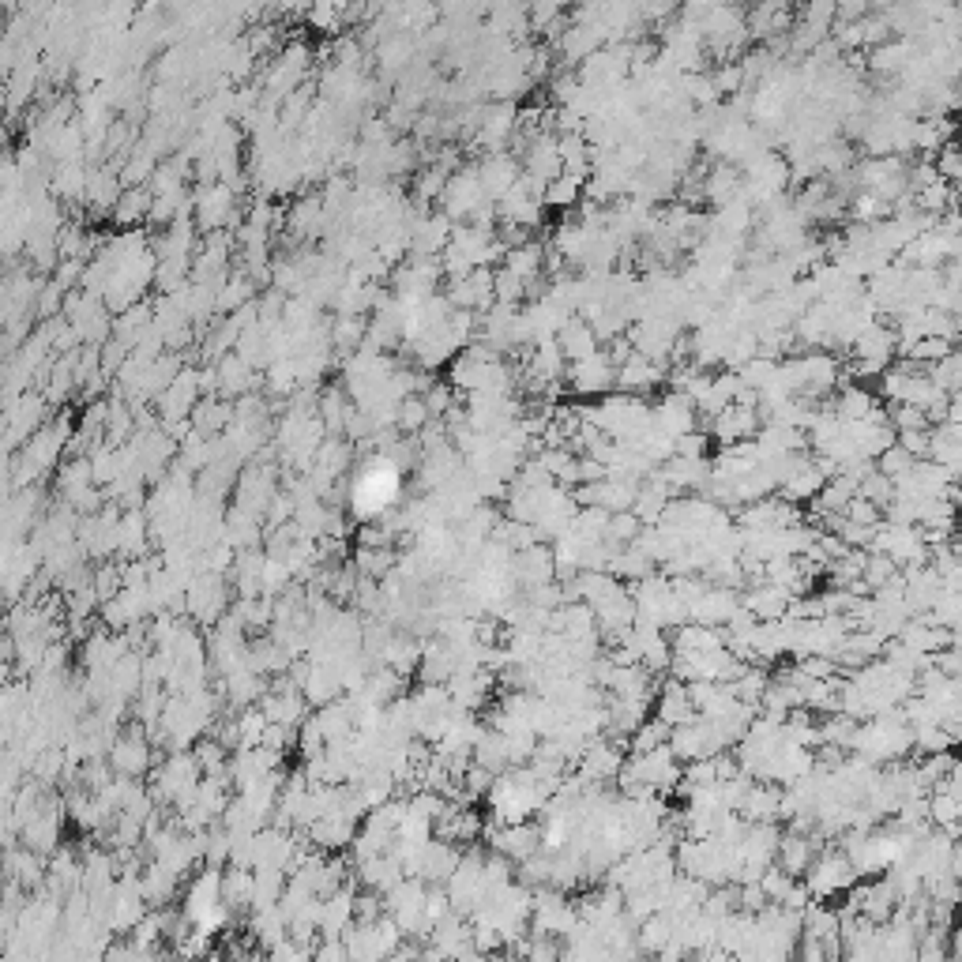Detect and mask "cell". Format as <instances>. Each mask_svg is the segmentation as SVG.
<instances>
[{
  "instance_id": "1",
  "label": "cell",
  "mask_w": 962,
  "mask_h": 962,
  "mask_svg": "<svg viewBox=\"0 0 962 962\" xmlns=\"http://www.w3.org/2000/svg\"><path fill=\"white\" fill-rule=\"evenodd\" d=\"M237 196H233L226 185H200L196 188V200H192V211H196V226L200 233H222L230 230L233 215H237Z\"/></svg>"
},
{
  "instance_id": "2",
  "label": "cell",
  "mask_w": 962,
  "mask_h": 962,
  "mask_svg": "<svg viewBox=\"0 0 962 962\" xmlns=\"http://www.w3.org/2000/svg\"><path fill=\"white\" fill-rule=\"evenodd\" d=\"M568 380L579 395H602L617 384V361L609 354H594L579 365H568Z\"/></svg>"
},
{
  "instance_id": "3",
  "label": "cell",
  "mask_w": 962,
  "mask_h": 962,
  "mask_svg": "<svg viewBox=\"0 0 962 962\" xmlns=\"http://www.w3.org/2000/svg\"><path fill=\"white\" fill-rule=\"evenodd\" d=\"M481 173V188H485V200L500 203L508 192H512L515 185H519V162H515L512 155H489L485 162L478 166Z\"/></svg>"
},
{
  "instance_id": "4",
  "label": "cell",
  "mask_w": 962,
  "mask_h": 962,
  "mask_svg": "<svg viewBox=\"0 0 962 962\" xmlns=\"http://www.w3.org/2000/svg\"><path fill=\"white\" fill-rule=\"evenodd\" d=\"M557 342L572 365H579V361H587V357H594V354H602V350H598V331H594L587 320H568L564 331L557 335Z\"/></svg>"
},
{
  "instance_id": "5",
  "label": "cell",
  "mask_w": 962,
  "mask_h": 962,
  "mask_svg": "<svg viewBox=\"0 0 962 962\" xmlns=\"http://www.w3.org/2000/svg\"><path fill=\"white\" fill-rule=\"evenodd\" d=\"M218 369V391L222 395H249L252 384H256V373H252V365L245 361L241 354H226L222 361H215Z\"/></svg>"
},
{
  "instance_id": "6",
  "label": "cell",
  "mask_w": 962,
  "mask_h": 962,
  "mask_svg": "<svg viewBox=\"0 0 962 962\" xmlns=\"http://www.w3.org/2000/svg\"><path fill=\"white\" fill-rule=\"evenodd\" d=\"M151 207H155V192L151 188H125V196L113 207V222L132 230V226H140L143 218H151Z\"/></svg>"
},
{
  "instance_id": "7",
  "label": "cell",
  "mask_w": 962,
  "mask_h": 962,
  "mask_svg": "<svg viewBox=\"0 0 962 962\" xmlns=\"http://www.w3.org/2000/svg\"><path fill=\"white\" fill-rule=\"evenodd\" d=\"M365 339H369V320L365 316H339L331 324V346L339 354L354 357L357 350H365Z\"/></svg>"
},
{
  "instance_id": "8",
  "label": "cell",
  "mask_w": 962,
  "mask_h": 962,
  "mask_svg": "<svg viewBox=\"0 0 962 962\" xmlns=\"http://www.w3.org/2000/svg\"><path fill=\"white\" fill-rule=\"evenodd\" d=\"M658 380H662V365L651 361V357H643V354L628 357L621 369H617V384L628 391H647V388H654Z\"/></svg>"
},
{
  "instance_id": "9",
  "label": "cell",
  "mask_w": 962,
  "mask_h": 962,
  "mask_svg": "<svg viewBox=\"0 0 962 962\" xmlns=\"http://www.w3.org/2000/svg\"><path fill=\"white\" fill-rule=\"evenodd\" d=\"M429 421H433V414H429V406H425L421 395H410V399L399 403V429H403L406 436H418Z\"/></svg>"
},
{
  "instance_id": "10",
  "label": "cell",
  "mask_w": 962,
  "mask_h": 962,
  "mask_svg": "<svg viewBox=\"0 0 962 962\" xmlns=\"http://www.w3.org/2000/svg\"><path fill=\"white\" fill-rule=\"evenodd\" d=\"M523 297H530L527 282L519 279V275H512V271L497 267V305H512V309H519Z\"/></svg>"
},
{
  "instance_id": "11",
  "label": "cell",
  "mask_w": 962,
  "mask_h": 962,
  "mask_svg": "<svg viewBox=\"0 0 962 962\" xmlns=\"http://www.w3.org/2000/svg\"><path fill=\"white\" fill-rule=\"evenodd\" d=\"M579 196H583V181H575V177H557L553 185L545 188V207H572V203H579Z\"/></svg>"
},
{
  "instance_id": "12",
  "label": "cell",
  "mask_w": 962,
  "mask_h": 962,
  "mask_svg": "<svg viewBox=\"0 0 962 962\" xmlns=\"http://www.w3.org/2000/svg\"><path fill=\"white\" fill-rule=\"evenodd\" d=\"M342 19H346L342 4H316V8H309V23L316 31H339Z\"/></svg>"
},
{
  "instance_id": "13",
  "label": "cell",
  "mask_w": 962,
  "mask_h": 962,
  "mask_svg": "<svg viewBox=\"0 0 962 962\" xmlns=\"http://www.w3.org/2000/svg\"><path fill=\"white\" fill-rule=\"evenodd\" d=\"M707 455V436L703 433H688L673 444V459H703Z\"/></svg>"
},
{
  "instance_id": "14",
  "label": "cell",
  "mask_w": 962,
  "mask_h": 962,
  "mask_svg": "<svg viewBox=\"0 0 962 962\" xmlns=\"http://www.w3.org/2000/svg\"><path fill=\"white\" fill-rule=\"evenodd\" d=\"M854 211H857V218H861V222H869V218H884L887 200H884V196H876V192H872V196L865 192V196H857Z\"/></svg>"
}]
</instances>
